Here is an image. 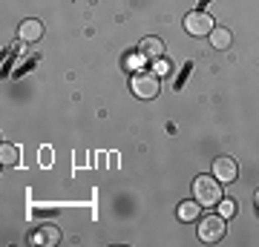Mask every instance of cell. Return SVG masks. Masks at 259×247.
<instances>
[{
	"instance_id": "cell-14",
	"label": "cell",
	"mask_w": 259,
	"mask_h": 247,
	"mask_svg": "<svg viewBox=\"0 0 259 247\" xmlns=\"http://www.w3.org/2000/svg\"><path fill=\"white\" fill-rule=\"evenodd\" d=\"M40 158H44V161H40L44 167H49V164H52V161H49V158H52V153H49V146H44V150H40Z\"/></svg>"
},
{
	"instance_id": "cell-12",
	"label": "cell",
	"mask_w": 259,
	"mask_h": 247,
	"mask_svg": "<svg viewBox=\"0 0 259 247\" xmlns=\"http://www.w3.org/2000/svg\"><path fill=\"white\" fill-rule=\"evenodd\" d=\"M216 207H219V216H222V219H231L233 213H236V202H231V199H222Z\"/></svg>"
},
{
	"instance_id": "cell-11",
	"label": "cell",
	"mask_w": 259,
	"mask_h": 247,
	"mask_svg": "<svg viewBox=\"0 0 259 247\" xmlns=\"http://www.w3.org/2000/svg\"><path fill=\"white\" fill-rule=\"evenodd\" d=\"M0 158H3V164L6 167H15L20 161V150L15 144H3L0 146Z\"/></svg>"
},
{
	"instance_id": "cell-2",
	"label": "cell",
	"mask_w": 259,
	"mask_h": 247,
	"mask_svg": "<svg viewBox=\"0 0 259 247\" xmlns=\"http://www.w3.org/2000/svg\"><path fill=\"white\" fill-rule=\"evenodd\" d=\"M133 92L139 95V98H156L158 92H161V83H158V75L156 72H139L133 75Z\"/></svg>"
},
{
	"instance_id": "cell-1",
	"label": "cell",
	"mask_w": 259,
	"mask_h": 247,
	"mask_svg": "<svg viewBox=\"0 0 259 247\" xmlns=\"http://www.w3.org/2000/svg\"><path fill=\"white\" fill-rule=\"evenodd\" d=\"M193 195L202 207H216L222 202V181H216L213 175H199L193 181Z\"/></svg>"
},
{
	"instance_id": "cell-13",
	"label": "cell",
	"mask_w": 259,
	"mask_h": 247,
	"mask_svg": "<svg viewBox=\"0 0 259 247\" xmlns=\"http://www.w3.org/2000/svg\"><path fill=\"white\" fill-rule=\"evenodd\" d=\"M153 72H156V75H167V72H170V64H164V61L158 58L156 66H153Z\"/></svg>"
},
{
	"instance_id": "cell-8",
	"label": "cell",
	"mask_w": 259,
	"mask_h": 247,
	"mask_svg": "<svg viewBox=\"0 0 259 247\" xmlns=\"http://www.w3.org/2000/svg\"><path fill=\"white\" fill-rule=\"evenodd\" d=\"M32 241L40 247H52L61 241V230L55 227V224H44L40 230H35V236H32Z\"/></svg>"
},
{
	"instance_id": "cell-5",
	"label": "cell",
	"mask_w": 259,
	"mask_h": 247,
	"mask_svg": "<svg viewBox=\"0 0 259 247\" xmlns=\"http://www.w3.org/2000/svg\"><path fill=\"white\" fill-rule=\"evenodd\" d=\"M236 175H239V164L233 158H216L213 161V178L216 181L231 184V181H236Z\"/></svg>"
},
{
	"instance_id": "cell-3",
	"label": "cell",
	"mask_w": 259,
	"mask_h": 247,
	"mask_svg": "<svg viewBox=\"0 0 259 247\" xmlns=\"http://www.w3.org/2000/svg\"><path fill=\"white\" fill-rule=\"evenodd\" d=\"M222 236H225V219L222 216H204V219L199 221V238H202V241L213 244V241H219Z\"/></svg>"
},
{
	"instance_id": "cell-7",
	"label": "cell",
	"mask_w": 259,
	"mask_h": 247,
	"mask_svg": "<svg viewBox=\"0 0 259 247\" xmlns=\"http://www.w3.org/2000/svg\"><path fill=\"white\" fill-rule=\"evenodd\" d=\"M139 55L147 58V61H158V58L164 55V40L161 37H144L139 43Z\"/></svg>"
},
{
	"instance_id": "cell-4",
	"label": "cell",
	"mask_w": 259,
	"mask_h": 247,
	"mask_svg": "<svg viewBox=\"0 0 259 247\" xmlns=\"http://www.w3.org/2000/svg\"><path fill=\"white\" fill-rule=\"evenodd\" d=\"M185 29L190 32L193 37H204L213 32V18L210 15H204V12H190L185 18Z\"/></svg>"
},
{
	"instance_id": "cell-6",
	"label": "cell",
	"mask_w": 259,
	"mask_h": 247,
	"mask_svg": "<svg viewBox=\"0 0 259 247\" xmlns=\"http://www.w3.org/2000/svg\"><path fill=\"white\" fill-rule=\"evenodd\" d=\"M18 37L23 40V43H35V40H40V37H44V23L35 20V18L23 20V23L18 26Z\"/></svg>"
},
{
	"instance_id": "cell-10",
	"label": "cell",
	"mask_w": 259,
	"mask_h": 247,
	"mask_svg": "<svg viewBox=\"0 0 259 247\" xmlns=\"http://www.w3.org/2000/svg\"><path fill=\"white\" fill-rule=\"evenodd\" d=\"M199 210H202L199 202H182L179 204V219L182 221H196L199 219Z\"/></svg>"
},
{
	"instance_id": "cell-9",
	"label": "cell",
	"mask_w": 259,
	"mask_h": 247,
	"mask_svg": "<svg viewBox=\"0 0 259 247\" xmlns=\"http://www.w3.org/2000/svg\"><path fill=\"white\" fill-rule=\"evenodd\" d=\"M207 37H210L213 49H228V46H231V40H233L231 29H225V26H213V32Z\"/></svg>"
}]
</instances>
